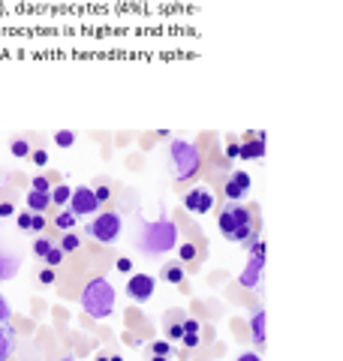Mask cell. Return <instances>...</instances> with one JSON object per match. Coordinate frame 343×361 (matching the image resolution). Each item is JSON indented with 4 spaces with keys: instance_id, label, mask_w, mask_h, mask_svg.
Here are the masks:
<instances>
[{
    "instance_id": "37",
    "label": "cell",
    "mask_w": 343,
    "mask_h": 361,
    "mask_svg": "<svg viewBox=\"0 0 343 361\" xmlns=\"http://www.w3.org/2000/svg\"><path fill=\"white\" fill-rule=\"evenodd\" d=\"M118 271H121V274H130V271H133V259L130 256H121L118 259Z\"/></svg>"
},
{
    "instance_id": "11",
    "label": "cell",
    "mask_w": 343,
    "mask_h": 361,
    "mask_svg": "<svg viewBox=\"0 0 343 361\" xmlns=\"http://www.w3.org/2000/svg\"><path fill=\"white\" fill-rule=\"evenodd\" d=\"M262 268H265V259L250 256V262H247V268L241 271V277H238V283L247 286V289H256V286L262 283Z\"/></svg>"
},
{
    "instance_id": "15",
    "label": "cell",
    "mask_w": 343,
    "mask_h": 361,
    "mask_svg": "<svg viewBox=\"0 0 343 361\" xmlns=\"http://www.w3.org/2000/svg\"><path fill=\"white\" fill-rule=\"evenodd\" d=\"M18 265L21 259L9 250H0V283H6V280H13L18 274Z\"/></svg>"
},
{
    "instance_id": "1",
    "label": "cell",
    "mask_w": 343,
    "mask_h": 361,
    "mask_svg": "<svg viewBox=\"0 0 343 361\" xmlns=\"http://www.w3.org/2000/svg\"><path fill=\"white\" fill-rule=\"evenodd\" d=\"M136 247L142 250V256L148 259H160L172 253L178 247V226L175 220H154V223H142L139 226V241Z\"/></svg>"
},
{
    "instance_id": "38",
    "label": "cell",
    "mask_w": 343,
    "mask_h": 361,
    "mask_svg": "<svg viewBox=\"0 0 343 361\" xmlns=\"http://www.w3.org/2000/svg\"><path fill=\"white\" fill-rule=\"evenodd\" d=\"M0 217H16V205H13V202H0Z\"/></svg>"
},
{
    "instance_id": "22",
    "label": "cell",
    "mask_w": 343,
    "mask_h": 361,
    "mask_svg": "<svg viewBox=\"0 0 343 361\" xmlns=\"http://www.w3.org/2000/svg\"><path fill=\"white\" fill-rule=\"evenodd\" d=\"M244 247H247V253L256 256V259H265V253H268V244L262 241V235H253V238H250Z\"/></svg>"
},
{
    "instance_id": "39",
    "label": "cell",
    "mask_w": 343,
    "mask_h": 361,
    "mask_svg": "<svg viewBox=\"0 0 343 361\" xmlns=\"http://www.w3.org/2000/svg\"><path fill=\"white\" fill-rule=\"evenodd\" d=\"M235 361H262V355H259V353H241Z\"/></svg>"
},
{
    "instance_id": "17",
    "label": "cell",
    "mask_w": 343,
    "mask_h": 361,
    "mask_svg": "<svg viewBox=\"0 0 343 361\" xmlns=\"http://www.w3.org/2000/svg\"><path fill=\"white\" fill-rule=\"evenodd\" d=\"M49 208H52V193H40V190H30V193H28V211L45 214Z\"/></svg>"
},
{
    "instance_id": "5",
    "label": "cell",
    "mask_w": 343,
    "mask_h": 361,
    "mask_svg": "<svg viewBox=\"0 0 343 361\" xmlns=\"http://www.w3.org/2000/svg\"><path fill=\"white\" fill-rule=\"evenodd\" d=\"M121 229H124V220L118 211H97L94 220L85 226V235L94 238L97 244H114L121 238Z\"/></svg>"
},
{
    "instance_id": "3",
    "label": "cell",
    "mask_w": 343,
    "mask_h": 361,
    "mask_svg": "<svg viewBox=\"0 0 343 361\" xmlns=\"http://www.w3.org/2000/svg\"><path fill=\"white\" fill-rule=\"evenodd\" d=\"M169 160H172V178L178 184H187L202 172V151L193 142L175 139L169 145Z\"/></svg>"
},
{
    "instance_id": "27",
    "label": "cell",
    "mask_w": 343,
    "mask_h": 361,
    "mask_svg": "<svg viewBox=\"0 0 343 361\" xmlns=\"http://www.w3.org/2000/svg\"><path fill=\"white\" fill-rule=\"evenodd\" d=\"M9 151H13V157H30V142L28 139H13Z\"/></svg>"
},
{
    "instance_id": "24",
    "label": "cell",
    "mask_w": 343,
    "mask_h": 361,
    "mask_svg": "<svg viewBox=\"0 0 343 361\" xmlns=\"http://www.w3.org/2000/svg\"><path fill=\"white\" fill-rule=\"evenodd\" d=\"M54 145H57V148H73V145H76V133L73 130H57L54 133Z\"/></svg>"
},
{
    "instance_id": "35",
    "label": "cell",
    "mask_w": 343,
    "mask_h": 361,
    "mask_svg": "<svg viewBox=\"0 0 343 361\" xmlns=\"http://www.w3.org/2000/svg\"><path fill=\"white\" fill-rule=\"evenodd\" d=\"M181 343L190 346V349H199L202 346V334H184V337H181Z\"/></svg>"
},
{
    "instance_id": "28",
    "label": "cell",
    "mask_w": 343,
    "mask_h": 361,
    "mask_svg": "<svg viewBox=\"0 0 343 361\" xmlns=\"http://www.w3.org/2000/svg\"><path fill=\"white\" fill-rule=\"evenodd\" d=\"M30 190H40V193H52V180L45 175H37L30 180Z\"/></svg>"
},
{
    "instance_id": "34",
    "label": "cell",
    "mask_w": 343,
    "mask_h": 361,
    "mask_svg": "<svg viewBox=\"0 0 343 361\" xmlns=\"http://www.w3.org/2000/svg\"><path fill=\"white\" fill-rule=\"evenodd\" d=\"M184 334H202V322H199V319H190V316H184Z\"/></svg>"
},
{
    "instance_id": "18",
    "label": "cell",
    "mask_w": 343,
    "mask_h": 361,
    "mask_svg": "<svg viewBox=\"0 0 343 361\" xmlns=\"http://www.w3.org/2000/svg\"><path fill=\"white\" fill-rule=\"evenodd\" d=\"M76 223H78L76 214H73L70 208H64V211H57V217H54V229L70 232V229H76Z\"/></svg>"
},
{
    "instance_id": "20",
    "label": "cell",
    "mask_w": 343,
    "mask_h": 361,
    "mask_svg": "<svg viewBox=\"0 0 343 361\" xmlns=\"http://www.w3.org/2000/svg\"><path fill=\"white\" fill-rule=\"evenodd\" d=\"M178 256H181L178 262H184V265H187V262H196L202 253H199V247L193 244V241H184V244H178Z\"/></svg>"
},
{
    "instance_id": "13",
    "label": "cell",
    "mask_w": 343,
    "mask_h": 361,
    "mask_svg": "<svg viewBox=\"0 0 343 361\" xmlns=\"http://www.w3.org/2000/svg\"><path fill=\"white\" fill-rule=\"evenodd\" d=\"M250 341L253 346H265V310L262 307L250 310Z\"/></svg>"
},
{
    "instance_id": "9",
    "label": "cell",
    "mask_w": 343,
    "mask_h": 361,
    "mask_svg": "<svg viewBox=\"0 0 343 361\" xmlns=\"http://www.w3.org/2000/svg\"><path fill=\"white\" fill-rule=\"evenodd\" d=\"M250 187H253V180H250L247 172H241V169H235L232 175L226 178V187H223V193L229 202H241L247 193H250Z\"/></svg>"
},
{
    "instance_id": "7",
    "label": "cell",
    "mask_w": 343,
    "mask_h": 361,
    "mask_svg": "<svg viewBox=\"0 0 343 361\" xmlns=\"http://www.w3.org/2000/svg\"><path fill=\"white\" fill-rule=\"evenodd\" d=\"M127 295L133 298V301H139V304H145V301H151L154 298V289H157V277H151V274H133L130 280H127Z\"/></svg>"
},
{
    "instance_id": "29",
    "label": "cell",
    "mask_w": 343,
    "mask_h": 361,
    "mask_svg": "<svg viewBox=\"0 0 343 361\" xmlns=\"http://www.w3.org/2000/svg\"><path fill=\"white\" fill-rule=\"evenodd\" d=\"M13 319V307H9V301L4 298V292H0V325H6Z\"/></svg>"
},
{
    "instance_id": "36",
    "label": "cell",
    "mask_w": 343,
    "mask_h": 361,
    "mask_svg": "<svg viewBox=\"0 0 343 361\" xmlns=\"http://www.w3.org/2000/svg\"><path fill=\"white\" fill-rule=\"evenodd\" d=\"M30 160H33V166H49V154H45L42 148L40 151H30Z\"/></svg>"
},
{
    "instance_id": "12",
    "label": "cell",
    "mask_w": 343,
    "mask_h": 361,
    "mask_svg": "<svg viewBox=\"0 0 343 361\" xmlns=\"http://www.w3.org/2000/svg\"><path fill=\"white\" fill-rule=\"evenodd\" d=\"M184 310H169L163 316V329H166V341H181L184 337Z\"/></svg>"
},
{
    "instance_id": "32",
    "label": "cell",
    "mask_w": 343,
    "mask_h": 361,
    "mask_svg": "<svg viewBox=\"0 0 343 361\" xmlns=\"http://www.w3.org/2000/svg\"><path fill=\"white\" fill-rule=\"evenodd\" d=\"M94 196H97L100 205H106V202L112 199V187H109V184H100V187H94Z\"/></svg>"
},
{
    "instance_id": "6",
    "label": "cell",
    "mask_w": 343,
    "mask_h": 361,
    "mask_svg": "<svg viewBox=\"0 0 343 361\" xmlns=\"http://www.w3.org/2000/svg\"><path fill=\"white\" fill-rule=\"evenodd\" d=\"M100 208H102V205H100L97 196H94V187H76V190H73V196H70V211L76 214V217H94Z\"/></svg>"
},
{
    "instance_id": "2",
    "label": "cell",
    "mask_w": 343,
    "mask_h": 361,
    "mask_svg": "<svg viewBox=\"0 0 343 361\" xmlns=\"http://www.w3.org/2000/svg\"><path fill=\"white\" fill-rule=\"evenodd\" d=\"M217 226H220V235L232 244H247L256 232V208L238 205V202H229L226 208H220V217H217Z\"/></svg>"
},
{
    "instance_id": "42",
    "label": "cell",
    "mask_w": 343,
    "mask_h": 361,
    "mask_svg": "<svg viewBox=\"0 0 343 361\" xmlns=\"http://www.w3.org/2000/svg\"><path fill=\"white\" fill-rule=\"evenodd\" d=\"M57 361H76L73 355H64V358H57Z\"/></svg>"
},
{
    "instance_id": "23",
    "label": "cell",
    "mask_w": 343,
    "mask_h": 361,
    "mask_svg": "<svg viewBox=\"0 0 343 361\" xmlns=\"http://www.w3.org/2000/svg\"><path fill=\"white\" fill-rule=\"evenodd\" d=\"M52 247H54V241L42 232V235H37V241H33V253H37V259H45V253H49Z\"/></svg>"
},
{
    "instance_id": "40",
    "label": "cell",
    "mask_w": 343,
    "mask_h": 361,
    "mask_svg": "<svg viewBox=\"0 0 343 361\" xmlns=\"http://www.w3.org/2000/svg\"><path fill=\"white\" fill-rule=\"evenodd\" d=\"M238 157V145H226V160H235Z\"/></svg>"
},
{
    "instance_id": "25",
    "label": "cell",
    "mask_w": 343,
    "mask_h": 361,
    "mask_svg": "<svg viewBox=\"0 0 343 361\" xmlns=\"http://www.w3.org/2000/svg\"><path fill=\"white\" fill-rule=\"evenodd\" d=\"M64 256H66V253H64V250H61V247H57V244H54V247H52V250H49V253H45V259H42V262H45V265H49V268H57V265H61V262H64Z\"/></svg>"
},
{
    "instance_id": "26",
    "label": "cell",
    "mask_w": 343,
    "mask_h": 361,
    "mask_svg": "<svg viewBox=\"0 0 343 361\" xmlns=\"http://www.w3.org/2000/svg\"><path fill=\"white\" fill-rule=\"evenodd\" d=\"M148 349H151V355H166V358H172V353H175V349H172V341H154Z\"/></svg>"
},
{
    "instance_id": "8",
    "label": "cell",
    "mask_w": 343,
    "mask_h": 361,
    "mask_svg": "<svg viewBox=\"0 0 343 361\" xmlns=\"http://www.w3.org/2000/svg\"><path fill=\"white\" fill-rule=\"evenodd\" d=\"M184 208L190 214H196V217H202V214H208L214 208V193L208 187H193L184 193Z\"/></svg>"
},
{
    "instance_id": "16",
    "label": "cell",
    "mask_w": 343,
    "mask_h": 361,
    "mask_svg": "<svg viewBox=\"0 0 343 361\" xmlns=\"http://www.w3.org/2000/svg\"><path fill=\"white\" fill-rule=\"evenodd\" d=\"M16 353V329L13 325H0V361H9V355Z\"/></svg>"
},
{
    "instance_id": "31",
    "label": "cell",
    "mask_w": 343,
    "mask_h": 361,
    "mask_svg": "<svg viewBox=\"0 0 343 361\" xmlns=\"http://www.w3.org/2000/svg\"><path fill=\"white\" fill-rule=\"evenodd\" d=\"M30 232L33 235H42L45 232V214H33V217H30Z\"/></svg>"
},
{
    "instance_id": "4",
    "label": "cell",
    "mask_w": 343,
    "mask_h": 361,
    "mask_svg": "<svg viewBox=\"0 0 343 361\" xmlns=\"http://www.w3.org/2000/svg\"><path fill=\"white\" fill-rule=\"evenodd\" d=\"M82 310L90 319H106L109 313H114V286L106 277H94L82 289Z\"/></svg>"
},
{
    "instance_id": "41",
    "label": "cell",
    "mask_w": 343,
    "mask_h": 361,
    "mask_svg": "<svg viewBox=\"0 0 343 361\" xmlns=\"http://www.w3.org/2000/svg\"><path fill=\"white\" fill-rule=\"evenodd\" d=\"M151 361H169L166 355H151Z\"/></svg>"
},
{
    "instance_id": "14",
    "label": "cell",
    "mask_w": 343,
    "mask_h": 361,
    "mask_svg": "<svg viewBox=\"0 0 343 361\" xmlns=\"http://www.w3.org/2000/svg\"><path fill=\"white\" fill-rule=\"evenodd\" d=\"M184 262H178V259H172V262H166L163 268H160V280L163 283H172V286H181V283H187L184 280Z\"/></svg>"
},
{
    "instance_id": "30",
    "label": "cell",
    "mask_w": 343,
    "mask_h": 361,
    "mask_svg": "<svg viewBox=\"0 0 343 361\" xmlns=\"http://www.w3.org/2000/svg\"><path fill=\"white\" fill-rule=\"evenodd\" d=\"M37 280H40L42 286H52V283H54V268H49V265L40 268V271H37Z\"/></svg>"
},
{
    "instance_id": "21",
    "label": "cell",
    "mask_w": 343,
    "mask_h": 361,
    "mask_svg": "<svg viewBox=\"0 0 343 361\" xmlns=\"http://www.w3.org/2000/svg\"><path fill=\"white\" fill-rule=\"evenodd\" d=\"M57 247H61L64 253H76L78 247H82V238H78V235L70 229V232H64V235H61V241H57Z\"/></svg>"
},
{
    "instance_id": "10",
    "label": "cell",
    "mask_w": 343,
    "mask_h": 361,
    "mask_svg": "<svg viewBox=\"0 0 343 361\" xmlns=\"http://www.w3.org/2000/svg\"><path fill=\"white\" fill-rule=\"evenodd\" d=\"M238 157H241V160H262V157H265V133H250L247 139L238 145Z\"/></svg>"
},
{
    "instance_id": "33",
    "label": "cell",
    "mask_w": 343,
    "mask_h": 361,
    "mask_svg": "<svg viewBox=\"0 0 343 361\" xmlns=\"http://www.w3.org/2000/svg\"><path fill=\"white\" fill-rule=\"evenodd\" d=\"M30 217H33V211H21V214H16V223H18V229H21V232H30Z\"/></svg>"
},
{
    "instance_id": "43",
    "label": "cell",
    "mask_w": 343,
    "mask_h": 361,
    "mask_svg": "<svg viewBox=\"0 0 343 361\" xmlns=\"http://www.w3.org/2000/svg\"><path fill=\"white\" fill-rule=\"evenodd\" d=\"M97 361H109V355H97Z\"/></svg>"
},
{
    "instance_id": "19",
    "label": "cell",
    "mask_w": 343,
    "mask_h": 361,
    "mask_svg": "<svg viewBox=\"0 0 343 361\" xmlns=\"http://www.w3.org/2000/svg\"><path fill=\"white\" fill-rule=\"evenodd\" d=\"M70 196H73L70 184H57V187H52V205H57V208L70 205Z\"/></svg>"
}]
</instances>
